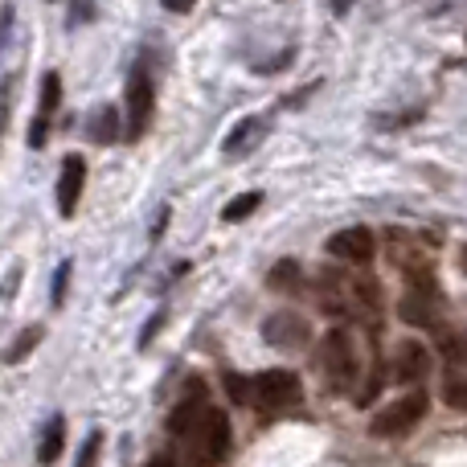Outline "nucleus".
<instances>
[{"mask_svg": "<svg viewBox=\"0 0 467 467\" xmlns=\"http://www.w3.org/2000/svg\"><path fill=\"white\" fill-rule=\"evenodd\" d=\"M299 398H304V386L287 369H266L250 381V406L258 410H283V406H296Z\"/></svg>", "mask_w": 467, "mask_h": 467, "instance_id": "7ed1b4c3", "label": "nucleus"}, {"mask_svg": "<svg viewBox=\"0 0 467 467\" xmlns=\"http://www.w3.org/2000/svg\"><path fill=\"white\" fill-rule=\"evenodd\" d=\"M5 119H8V87L0 90V131H5Z\"/></svg>", "mask_w": 467, "mask_h": 467, "instance_id": "393cba45", "label": "nucleus"}, {"mask_svg": "<svg viewBox=\"0 0 467 467\" xmlns=\"http://www.w3.org/2000/svg\"><path fill=\"white\" fill-rule=\"evenodd\" d=\"M427 406H431L427 394H422V389H410V394L398 398L394 406H386V410L369 422V431L373 435H381V439H402V435H410L422 419H427Z\"/></svg>", "mask_w": 467, "mask_h": 467, "instance_id": "f03ea898", "label": "nucleus"}, {"mask_svg": "<svg viewBox=\"0 0 467 467\" xmlns=\"http://www.w3.org/2000/svg\"><path fill=\"white\" fill-rule=\"evenodd\" d=\"M348 291L357 296V304H361L365 312H378V307H381V291H378V283H373V279H353V283H348Z\"/></svg>", "mask_w": 467, "mask_h": 467, "instance_id": "a211bd4d", "label": "nucleus"}, {"mask_svg": "<svg viewBox=\"0 0 467 467\" xmlns=\"http://www.w3.org/2000/svg\"><path fill=\"white\" fill-rule=\"evenodd\" d=\"M266 131V119H258V115H250V119H242L238 128L226 136V156H242L250 152V148L258 144V136Z\"/></svg>", "mask_w": 467, "mask_h": 467, "instance_id": "ddd939ff", "label": "nucleus"}, {"mask_svg": "<svg viewBox=\"0 0 467 467\" xmlns=\"http://www.w3.org/2000/svg\"><path fill=\"white\" fill-rule=\"evenodd\" d=\"M258 205H263V193H238L226 210H222V218H226V222H246Z\"/></svg>", "mask_w": 467, "mask_h": 467, "instance_id": "f3484780", "label": "nucleus"}, {"mask_svg": "<svg viewBox=\"0 0 467 467\" xmlns=\"http://www.w3.org/2000/svg\"><path fill=\"white\" fill-rule=\"evenodd\" d=\"M328 250L337 258H345V263L365 266V263H373V254H378V238H373V230H365V226H348V230L332 234Z\"/></svg>", "mask_w": 467, "mask_h": 467, "instance_id": "423d86ee", "label": "nucleus"}, {"mask_svg": "<svg viewBox=\"0 0 467 467\" xmlns=\"http://www.w3.org/2000/svg\"><path fill=\"white\" fill-rule=\"evenodd\" d=\"M460 266H463V271H467V246L460 250Z\"/></svg>", "mask_w": 467, "mask_h": 467, "instance_id": "bb28decb", "label": "nucleus"}, {"mask_svg": "<svg viewBox=\"0 0 467 467\" xmlns=\"http://www.w3.org/2000/svg\"><path fill=\"white\" fill-rule=\"evenodd\" d=\"M226 389H230V398L238 406H246L250 402V381L246 378H238V373H226Z\"/></svg>", "mask_w": 467, "mask_h": 467, "instance_id": "412c9836", "label": "nucleus"}, {"mask_svg": "<svg viewBox=\"0 0 467 467\" xmlns=\"http://www.w3.org/2000/svg\"><path fill=\"white\" fill-rule=\"evenodd\" d=\"M62 451H66V419L57 414L54 422H49V431H46V439H41V451H37V460L41 463H57L62 460Z\"/></svg>", "mask_w": 467, "mask_h": 467, "instance_id": "4468645a", "label": "nucleus"}, {"mask_svg": "<svg viewBox=\"0 0 467 467\" xmlns=\"http://www.w3.org/2000/svg\"><path fill=\"white\" fill-rule=\"evenodd\" d=\"M148 467H172V455H169V451H164V455H156V460L148 463Z\"/></svg>", "mask_w": 467, "mask_h": 467, "instance_id": "a878e982", "label": "nucleus"}, {"mask_svg": "<svg viewBox=\"0 0 467 467\" xmlns=\"http://www.w3.org/2000/svg\"><path fill=\"white\" fill-rule=\"evenodd\" d=\"M70 271L74 263L66 258V263H57V275H54V304H66V287H70Z\"/></svg>", "mask_w": 467, "mask_h": 467, "instance_id": "aec40b11", "label": "nucleus"}, {"mask_svg": "<svg viewBox=\"0 0 467 467\" xmlns=\"http://www.w3.org/2000/svg\"><path fill=\"white\" fill-rule=\"evenodd\" d=\"M99 451H103V431H90L87 447L78 455V467H99Z\"/></svg>", "mask_w": 467, "mask_h": 467, "instance_id": "6ab92c4d", "label": "nucleus"}, {"mask_svg": "<svg viewBox=\"0 0 467 467\" xmlns=\"http://www.w3.org/2000/svg\"><path fill=\"white\" fill-rule=\"evenodd\" d=\"M82 185H87V161L78 152H70L62 161V177H57V210H62V218H74Z\"/></svg>", "mask_w": 467, "mask_h": 467, "instance_id": "6e6552de", "label": "nucleus"}, {"mask_svg": "<svg viewBox=\"0 0 467 467\" xmlns=\"http://www.w3.org/2000/svg\"><path fill=\"white\" fill-rule=\"evenodd\" d=\"M320 361L328 369L332 386H348L357 378V353H353V340H348L345 328H332L320 345Z\"/></svg>", "mask_w": 467, "mask_h": 467, "instance_id": "39448f33", "label": "nucleus"}, {"mask_svg": "<svg viewBox=\"0 0 467 467\" xmlns=\"http://www.w3.org/2000/svg\"><path fill=\"white\" fill-rule=\"evenodd\" d=\"M266 283H271L275 291H299V283H304V271H299L296 258H283V263H275V266H271Z\"/></svg>", "mask_w": 467, "mask_h": 467, "instance_id": "2eb2a0df", "label": "nucleus"}, {"mask_svg": "<svg viewBox=\"0 0 467 467\" xmlns=\"http://www.w3.org/2000/svg\"><path fill=\"white\" fill-rule=\"evenodd\" d=\"M381 386H386V381H381V369H373V373H369V386H365L361 394H357V402H361V406H369L373 398H378V389H381Z\"/></svg>", "mask_w": 467, "mask_h": 467, "instance_id": "5701e85b", "label": "nucleus"}, {"mask_svg": "<svg viewBox=\"0 0 467 467\" xmlns=\"http://www.w3.org/2000/svg\"><path fill=\"white\" fill-rule=\"evenodd\" d=\"M41 337H46V328H41V324H29V328H25L21 337H16L13 345H8V353H5V365H16V361H25V357H29L33 348L41 345Z\"/></svg>", "mask_w": 467, "mask_h": 467, "instance_id": "dca6fc26", "label": "nucleus"}, {"mask_svg": "<svg viewBox=\"0 0 467 467\" xmlns=\"http://www.w3.org/2000/svg\"><path fill=\"white\" fill-rule=\"evenodd\" d=\"M447 402L451 406H460V410H467V378H460V381H451V386H447Z\"/></svg>", "mask_w": 467, "mask_h": 467, "instance_id": "4be33fe9", "label": "nucleus"}, {"mask_svg": "<svg viewBox=\"0 0 467 467\" xmlns=\"http://www.w3.org/2000/svg\"><path fill=\"white\" fill-rule=\"evenodd\" d=\"M398 316L414 328H435V316H439V287L431 279V271H410V287H406L402 304H398Z\"/></svg>", "mask_w": 467, "mask_h": 467, "instance_id": "f257e3e1", "label": "nucleus"}, {"mask_svg": "<svg viewBox=\"0 0 467 467\" xmlns=\"http://www.w3.org/2000/svg\"><path fill=\"white\" fill-rule=\"evenodd\" d=\"M152 103H156L152 74H148V66L140 62V66H131V74H128V140H140L148 131Z\"/></svg>", "mask_w": 467, "mask_h": 467, "instance_id": "20e7f679", "label": "nucleus"}, {"mask_svg": "<svg viewBox=\"0 0 467 467\" xmlns=\"http://www.w3.org/2000/svg\"><path fill=\"white\" fill-rule=\"evenodd\" d=\"M87 136L95 140V144H115V136H119V111H115L111 103L95 107V115L87 119Z\"/></svg>", "mask_w": 467, "mask_h": 467, "instance_id": "f8f14e48", "label": "nucleus"}, {"mask_svg": "<svg viewBox=\"0 0 467 467\" xmlns=\"http://www.w3.org/2000/svg\"><path fill=\"white\" fill-rule=\"evenodd\" d=\"M164 8H169V13H189V8L197 5V0H161Z\"/></svg>", "mask_w": 467, "mask_h": 467, "instance_id": "b1692460", "label": "nucleus"}, {"mask_svg": "<svg viewBox=\"0 0 467 467\" xmlns=\"http://www.w3.org/2000/svg\"><path fill=\"white\" fill-rule=\"evenodd\" d=\"M263 337L266 345H279V348H304L312 340V328H307L304 316H291V312H279L263 324Z\"/></svg>", "mask_w": 467, "mask_h": 467, "instance_id": "1a4fd4ad", "label": "nucleus"}, {"mask_svg": "<svg viewBox=\"0 0 467 467\" xmlns=\"http://www.w3.org/2000/svg\"><path fill=\"white\" fill-rule=\"evenodd\" d=\"M427 373H431L427 345H419V340H406V345H398V357H394V365H389V378L402 381V386H410V381H422Z\"/></svg>", "mask_w": 467, "mask_h": 467, "instance_id": "9d476101", "label": "nucleus"}, {"mask_svg": "<svg viewBox=\"0 0 467 467\" xmlns=\"http://www.w3.org/2000/svg\"><path fill=\"white\" fill-rule=\"evenodd\" d=\"M205 406H210V402H205V386L193 378V386H189V394L181 398V402H177V410H172L169 431H172V435H181V439H189V435H193V427H197V422H202Z\"/></svg>", "mask_w": 467, "mask_h": 467, "instance_id": "9b49d317", "label": "nucleus"}, {"mask_svg": "<svg viewBox=\"0 0 467 467\" xmlns=\"http://www.w3.org/2000/svg\"><path fill=\"white\" fill-rule=\"evenodd\" d=\"M57 103H62V78H57L54 70L41 78V99H37V115H33L29 123V148H41L49 136V119H54Z\"/></svg>", "mask_w": 467, "mask_h": 467, "instance_id": "0eeeda50", "label": "nucleus"}]
</instances>
